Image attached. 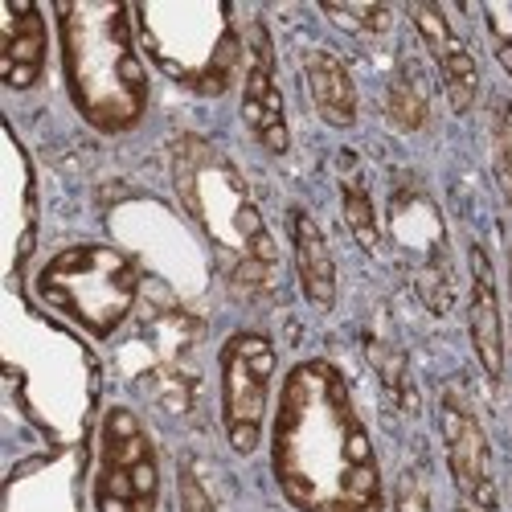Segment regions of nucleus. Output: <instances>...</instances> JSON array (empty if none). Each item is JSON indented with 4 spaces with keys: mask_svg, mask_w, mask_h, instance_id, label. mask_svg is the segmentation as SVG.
<instances>
[{
    "mask_svg": "<svg viewBox=\"0 0 512 512\" xmlns=\"http://www.w3.org/2000/svg\"><path fill=\"white\" fill-rule=\"evenodd\" d=\"M271 377L275 345L263 332H234L222 345V422L238 455H250L263 439Z\"/></svg>",
    "mask_w": 512,
    "mask_h": 512,
    "instance_id": "obj_8",
    "label": "nucleus"
},
{
    "mask_svg": "<svg viewBox=\"0 0 512 512\" xmlns=\"http://www.w3.org/2000/svg\"><path fill=\"white\" fill-rule=\"evenodd\" d=\"M37 295L91 336H111L136 308L140 267L115 246H70L41 267Z\"/></svg>",
    "mask_w": 512,
    "mask_h": 512,
    "instance_id": "obj_5",
    "label": "nucleus"
},
{
    "mask_svg": "<svg viewBox=\"0 0 512 512\" xmlns=\"http://www.w3.org/2000/svg\"><path fill=\"white\" fill-rule=\"evenodd\" d=\"M439 422H443L447 463H451V476H455L459 492L480 508H496V480H492V455H488L484 426H480L476 410L467 406V398L459 390L443 394Z\"/></svg>",
    "mask_w": 512,
    "mask_h": 512,
    "instance_id": "obj_9",
    "label": "nucleus"
},
{
    "mask_svg": "<svg viewBox=\"0 0 512 512\" xmlns=\"http://www.w3.org/2000/svg\"><path fill=\"white\" fill-rule=\"evenodd\" d=\"M422 46L431 50L435 66H439V78H443V91L451 99L455 111H467L476 103V91H480V70H476V58L472 50L459 41V33L447 25L443 9L439 5H422V0H414V5H406Z\"/></svg>",
    "mask_w": 512,
    "mask_h": 512,
    "instance_id": "obj_12",
    "label": "nucleus"
},
{
    "mask_svg": "<svg viewBox=\"0 0 512 512\" xmlns=\"http://www.w3.org/2000/svg\"><path fill=\"white\" fill-rule=\"evenodd\" d=\"M46 70V17L33 5L0 0V78L5 87L25 91Z\"/></svg>",
    "mask_w": 512,
    "mask_h": 512,
    "instance_id": "obj_13",
    "label": "nucleus"
},
{
    "mask_svg": "<svg viewBox=\"0 0 512 512\" xmlns=\"http://www.w3.org/2000/svg\"><path fill=\"white\" fill-rule=\"evenodd\" d=\"M390 238L402 254V263L431 312L451 308V254H447V230L435 201L418 185H398L390 193Z\"/></svg>",
    "mask_w": 512,
    "mask_h": 512,
    "instance_id": "obj_7",
    "label": "nucleus"
},
{
    "mask_svg": "<svg viewBox=\"0 0 512 512\" xmlns=\"http://www.w3.org/2000/svg\"><path fill=\"white\" fill-rule=\"evenodd\" d=\"M160 504V467L152 439L132 410H107L99 431V472L95 508L99 512H156Z\"/></svg>",
    "mask_w": 512,
    "mask_h": 512,
    "instance_id": "obj_6",
    "label": "nucleus"
},
{
    "mask_svg": "<svg viewBox=\"0 0 512 512\" xmlns=\"http://www.w3.org/2000/svg\"><path fill=\"white\" fill-rule=\"evenodd\" d=\"M173 185L185 213L209 238L226 279L242 291H267L275 283L279 254L238 168L209 140L181 136L173 144Z\"/></svg>",
    "mask_w": 512,
    "mask_h": 512,
    "instance_id": "obj_3",
    "label": "nucleus"
},
{
    "mask_svg": "<svg viewBox=\"0 0 512 512\" xmlns=\"http://www.w3.org/2000/svg\"><path fill=\"white\" fill-rule=\"evenodd\" d=\"M340 197H345V218H349L353 238H357L365 250H377L381 230H377V213H373L369 189H365L361 181H345V185H340Z\"/></svg>",
    "mask_w": 512,
    "mask_h": 512,
    "instance_id": "obj_20",
    "label": "nucleus"
},
{
    "mask_svg": "<svg viewBox=\"0 0 512 512\" xmlns=\"http://www.w3.org/2000/svg\"><path fill=\"white\" fill-rule=\"evenodd\" d=\"M136 37L148 58L197 95H222L242 58V37L230 5H136Z\"/></svg>",
    "mask_w": 512,
    "mask_h": 512,
    "instance_id": "obj_4",
    "label": "nucleus"
},
{
    "mask_svg": "<svg viewBox=\"0 0 512 512\" xmlns=\"http://www.w3.org/2000/svg\"><path fill=\"white\" fill-rule=\"evenodd\" d=\"M287 226H291V242H295V271H300L304 295L316 308H332V300H336V263H332L328 238L320 234V226L308 218L304 209H291Z\"/></svg>",
    "mask_w": 512,
    "mask_h": 512,
    "instance_id": "obj_15",
    "label": "nucleus"
},
{
    "mask_svg": "<svg viewBox=\"0 0 512 512\" xmlns=\"http://www.w3.org/2000/svg\"><path fill=\"white\" fill-rule=\"evenodd\" d=\"M181 508L185 512H226V488L213 463L185 455L181 459Z\"/></svg>",
    "mask_w": 512,
    "mask_h": 512,
    "instance_id": "obj_18",
    "label": "nucleus"
},
{
    "mask_svg": "<svg viewBox=\"0 0 512 512\" xmlns=\"http://www.w3.org/2000/svg\"><path fill=\"white\" fill-rule=\"evenodd\" d=\"M9 156H13V177H9L5 218H9V271H17L33 246V177L25 168V152L13 136H9Z\"/></svg>",
    "mask_w": 512,
    "mask_h": 512,
    "instance_id": "obj_17",
    "label": "nucleus"
},
{
    "mask_svg": "<svg viewBox=\"0 0 512 512\" xmlns=\"http://www.w3.org/2000/svg\"><path fill=\"white\" fill-rule=\"evenodd\" d=\"M242 119L267 152H287V115L275 82V50L267 25L254 17L246 33V87H242Z\"/></svg>",
    "mask_w": 512,
    "mask_h": 512,
    "instance_id": "obj_10",
    "label": "nucleus"
},
{
    "mask_svg": "<svg viewBox=\"0 0 512 512\" xmlns=\"http://www.w3.org/2000/svg\"><path fill=\"white\" fill-rule=\"evenodd\" d=\"M320 9H324L328 21H336L345 33H357V37H381L390 29V17H394L386 5H328L324 0Z\"/></svg>",
    "mask_w": 512,
    "mask_h": 512,
    "instance_id": "obj_21",
    "label": "nucleus"
},
{
    "mask_svg": "<svg viewBox=\"0 0 512 512\" xmlns=\"http://www.w3.org/2000/svg\"><path fill=\"white\" fill-rule=\"evenodd\" d=\"M271 467L300 512H381L377 455L349 386L328 361L295 365L271 426Z\"/></svg>",
    "mask_w": 512,
    "mask_h": 512,
    "instance_id": "obj_1",
    "label": "nucleus"
},
{
    "mask_svg": "<svg viewBox=\"0 0 512 512\" xmlns=\"http://www.w3.org/2000/svg\"><path fill=\"white\" fill-rule=\"evenodd\" d=\"M304 74H308V91H312V103L320 111L324 123L332 127H353L357 119V87L336 54L328 50H308L304 54Z\"/></svg>",
    "mask_w": 512,
    "mask_h": 512,
    "instance_id": "obj_16",
    "label": "nucleus"
},
{
    "mask_svg": "<svg viewBox=\"0 0 512 512\" xmlns=\"http://www.w3.org/2000/svg\"><path fill=\"white\" fill-rule=\"evenodd\" d=\"M492 136H496V181H500V189L512 205V99H504L496 107Z\"/></svg>",
    "mask_w": 512,
    "mask_h": 512,
    "instance_id": "obj_22",
    "label": "nucleus"
},
{
    "mask_svg": "<svg viewBox=\"0 0 512 512\" xmlns=\"http://www.w3.org/2000/svg\"><path fill=\"white\" fill-rule=\"evenodd\" d=\"M467 320H472V340H476L480 365L488 369L492 381H500V373H504V328H500L492 263L480 246H472V304H467Z\"/></svg>",
    "mask_w": 512,
    "mask_h": 512,
    "instance_id": "obj_14",
    "label": "nucleus"
},
{
    "mask_svg": "<svg viewBox=\"0 0 512 512\" xmlns=\"http://www.w3.org/2000/svg\"><path fill=\"white\" fill-rule=\"evenodd\" d=\"M66 91L95 132H132L148 111V74L136 54V17L127 5H58Z\"/></svg>",
    "mask_w": 512,
    "mask_h": 512,
    "instance_id": "obj_2",
    "label": "nucleus"
},
{
    "mask_svg": "<svg viewBox=\"0 0 512 512\" xmlns=\"http://www.w3.org/2000/svg\"><path fill=\"white\" fill-rule=\"evenodd\" d=\"M426 87H422V78L414 66H402L398 78L390 82V91H386V115L394 127H402V132H418V127L426 123Z\"/></svg>",
    "mask_w": 512,
    "mask_h": 512,
    "instance_id": "obj_19",
    "label": "nucleus"
},
{
    "mask_svg": "<svg viewBox=\"0 0 512 512\" xmlns=\"http://www.w3.org/2000/svg\"><path fill=\"white\" fill-rule=\"evenodd\" d=\"M78 484L82 451L29 459L5 484V512H78Z\"/></svg>",
    "mask_w": 512,
    "mask_h": 512,
    "instance_id": "obj_11",
    "label": "nucleus"
},
{
    "mask_svg": "<svg viewBox=\"0 0 512 512\" xmlns=\"http://www.w3.org/2000/svg\"><path fill=\"white\" fill-rule=\"evenodd\" d=\"M484 21H488V37H492L496 58L512 74V5H488L484 9Z\"/></svg>",
    "mask_w": 512,
    "mask_h": 512,
    "instance_id": "obj_23",
    "label": "nucleus"
}]
</instances>
